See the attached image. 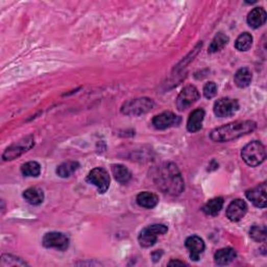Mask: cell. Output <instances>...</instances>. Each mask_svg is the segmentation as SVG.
<instances>
[{"mask_svg":"<svg viewBox=\"0 0 267 267\" xmlns=\"http://www.w3.org/2000/svg\"><path fill=\"white\" fill-rule=\"evenodd\" d=\"M155 184L164 192L173 196L180 195L185 189L181 171L174 163H164L155 174Z\"/></svg>","mask_w":267,"mask_h":267,"instance_id":"1","label":"cell"},{"mask_svg":"<svg viewBox=\"0 0 267 267\" xmlns=\"http://www.w3.org/2000/svg\"><path fill=\"white\" fill-rule=\"evenodd\" d=\"M256 127L257 123L253 120H239L213 129L210 134V138L214 142H229L253 132Z\"/></svg>","mask_w":267,"mask_h":267,"instance_id":"2","label":"cell"},{"mask_svg":"<svg viewBox=\"0 0 267 267\" xmlns=\"http://www.w3.org/2000/svg\"><path fill=\"white\" fill-rule=\"evenodd\" d=\"M241 158L249 166L257 167L266 159L265 147L261 142L253 141L242 148Z\"/></svg>","mask_w":267,"mask_h":267,"instance_id":"3","label":"cell"},{"mask_svg":"<svg viewBox=\"0 0 267 267\" xmlns=\"http://www.w3.org/2000/svg\"><path fill=\"white\" fill-rule=\"evenodd\" d=\"M154 102L148 97L129 99L121 106V113L126 116H140L148 113L153 108Z\"/></svg>","mask_w":267,"mask_h":267,"instance_id":"4","label":"cell"},{"mask_svg":"<svg viewBox=\"0 0 267 267\" xmlns=\"http://www.w3.org/2000/svg\"><path fill=\"white\" fill-rule=\"evenodd\" d=\"M168 232V228L162 224H154L144 228L138 237V241L142 248H151L158 240V237Z\"/></svg>","mask_w":267,"mask_h":267,"instance_id":"5","label":"cell"},{"mask_svg":"<svg viewBox=\"0 0 267 267\" xmlns=\"http://www.w3.org/2000/svg\"><path fill=\"white\" fill-rule=\"evenodd\" d=\"M34 145H35L34 136L29 135L24 138H22L18 142L12 144L11 146H9L3 153V159L4 161L15 160L16 158L20 157V155H22L24 152L29 151Z\"/></svg>","mask_w":267,"mask_h":267,"instance_id":"6","label":"cell"},{"mask_svg":"<svg viewBox=\"0 0 267 267\" xmlns=\"http://www.w3.org/2000/svg\"><path fill=\"white\" fill-rule=\"evenodd\" d=\"M42 243L46 249H56L65 252L69 248V238L63 233L49 232L44 235Z\"/></svg>","mask_w":267,"mask_h":267,"instance_id":"7","label":"cell"},{"mask_svg":"<svg viewBox=\"0 0 267 267\" xmlns=\"http://www.w3.org/2000/svg\"><path fill=\"white\" fill-rule=\"evenodd\" d=\"M239 110V102L237 99L230 97H224L218 99L214 103V114L219 118H225L233 116Z\"/></svg>","mask_w":267,"mask_h":267,"instance_id":"8","label":"cell"},{"mask_svg":"<svg viewBox=\"0 0 267 267\" xmlns=\"http://www.w3.org/2000/svg\"><path fill=\"white\" fill-rule=\"evenodd\" d=\"M87 182L93 184L97 187L98 192L103 194L110 187V175L109 172L101 167L92 169L87 176Z\"/></svg>","mask_w":267,"mask_h":267,"instance_id":"9","label":"cell"},{"mask_svg":"<svg viewBox=\"0 0 267 267\" xmlns=\"http://www.w3.org/2000/svg\"><path fill=\"white\" fill-rule=\"evenodd\" d=\"M200 97V94L196 87L187 86L176 98V106L180 111H185L194 104Z\"/></svg>","mask_w":267,"mask_h":267,"instance_id":"10","label":"cell"},{"mask_svg":"<svg viewBox=\"0 0 267 267\" xmlns=\"http://www.w3.org/2000/svg\"><path fill=\"white\" fill-rule=\"evenodd\" d=\"M181 123V117L172 112H163L152 119V125L157 129H166L172 126H177Z\"/></svg>","mask_w":267,"mask_h":267,"instance_id":"11","label":"cell"},{"mask_svg":"<svg viewBox=\"0 0 267 267\" xmlns=\"http://www.w3.org/2000/svg\"><path fill=\"white\" fill-rule=\"evenodd\" d=\"M246 196L257 208H265L267 204L266 198V183H262L252 189L247 190Z\"/></svg>","mask_w":267,"mask_h":267,"instance_id":"12","label":"cell"},{"mask_svg":"<svg viewBox=\"0 0 267 267\" xmlns=\"http://www.w3.org/2000/svg\"><path fill=\"white\" fill-rule=\"evenodd\" d=\"M248 212V205L243 199L237 198L229 205L227 209V217L233 222H237L246 216Z\"/></svg>","mask_w":267,"mask_h":267,"instance_id":"13","label":"cell"},{"mask_svg":"<svg viewBox=\"0 0 267 267\" xmlns=\"http://www.w3.org/2000/svg\"><path fill=\"white\" fill-rule=\"evenodd\" d=\"M185 246L189 252V256L191 260L198 261L200 255L205 251V242L198 236H190L186 239Z\"/></svg>","mask_w":267,"mask_h":267,"instance_id":"14","label":"cell"},{"mask_svg":"<svg viewBox=\"0 0 267 267\" xmlns=\"http://www.w3.org/2000/svg\"><path fill=\"white\" fill-rule=\"evenodd\" d=\"M205 118V111L203 109H196L190 114L187 121V129L190 132H196L203 127Z\"/></svg>","mask_w":267,"mask_h":267,"instance_id":"15","label":"cell"},{"mask_svg":"<svg viewBox=\"0 0 267 267\" xmlns=\"http://www.w3.org/2000/svg\"><path fill=\"white\" fill-rule=\"evenodd\" d=\"M267 14L263 8H255L248 15V24L253 29H259L266 22Z\"/></svg>","mask_w":267,"mask_h":267,"instance_id":"16","label":"cell"},{"mask_svg":"<svg viewBox=\"0 0 267 267\" xmlns=\"http://www.w3.org/2000/svg\"><path fill=\"white\" fill-rule=\"evenodd\" d=\"M137 204L145 209H153L159 204V196L152 192L143 191L137 195Z\"/></svg>","mask_w":267,"mask_h":267,"instance_id":"17","label":"cell"},{"mask_svg":"<svg viewBox=\"0 0 267 267\" xmlns=\"http://www.w3.org/2000/svg\"><path fill=\"white\" fill-rule=\"evenodd\" d=\"M237 257V253L232 248H225L218 250L214 255V260L217 265H228Z\"/></svg>","mask_w":267,"mask_h":267,"instance_id":"18","label":"cell"},{"mask_svg":"<svg viewBox=\"0 0 267 267\" xmlns=\"http://www.w3.org/2000/svg\"><path fill=\"white\" fill-rule=\"evenodd\" d=\"M23 197L29 204L33 206H39L44 200V192L38 187H31L23 192Z\"/></svg>","mask_w":267,"mask_h":267,"instance_id":"19","label":"cell"},{"mask_svg":"<svg viewBox=\"0 0 267 267\" xmlns=\"http://www.w3.org/2000/svg\"><path fill=\"white\" fill-rule=\"evenodd\" d=\"M253 78L252 71L247 68V67H243V68H240L237 70V72L234 75V82L237 87L239 88H247L251 85Z\"/></svg>","mask_w":267,"mask_h":267,"instance_id":"20","label":"cell"},{"mask_svg":"<svg viewBox=\"0 0 267 267\" xmlns=\"http://www.w3.org/2000/svg\"><path fill=\"white\" fill-rule=\"evenodd\" d=\"M224 203L225 200L222 197H215L210 199L202 210L208 216H217L224 207Z\"/></svg>","mask_w":267,"mask_h":267,"instance_id":"21","label":"cell"},{"mask_svg":"<svg viewBox=\"0 0 267 267\" xmlns=\"http://www.w3.org/2000/svg\"><path fill=\"white\" fill-rule=\"evenodd\" d=\"M112 173L115 177V180L120 184H126L131 179L130 171L121 164H114L112 165Z\"/></svg>","mask_w":267,"mask_h":267,"instance_id":"22","label":"cell"},{"mask_svg":"<svg viewBox=\"0 0 267 267\" xmlns=\"http://www.w3.org/2000/svg\"><path fill=\"white\" fill-rule=\"evenodd\" d=\"M229 37L224 34V33H218L212 40L210 46H209V52L210 54H215L220 51L221 49H224L229 43Z\"/></svg>","mask_w":267,"mask_h":267,"instance_id":"23","label":"cell"},{"mask_svg":"<svg viewBox=\"0 0 267 267\" xmlns=\"http://www.w3.org/2000/svg\"><path fill=\"white\" fill-rule=\"evenodd\" d=\"M79 168V163L75 161H68L62 163L57 168V174L60 177H69Z\"/></svg>","mask_w":267,"mask_h":267,"instance_id":"24","label":"cell"},{"mask_svg":"<svg viewBox=\"0 0 267 267\" xmlns=\"http://www.w3.org/2000/svg\"><path fill=\"white\" fill-rule=\"evenodd\" d=\"M253 44V37L249 33L241 34L235 42V47L239 51H248Z\"/></svg>","mask_w":267,"mask_h":267,"instance_id":"25","label":"cell"},{"mask_svg":"<svg viewBox=\"0 0 267 267\" xmlns=\"http://www.w3.org/2000/svg\"><path fill=\"white\" fill-rule=\"evenodd\" d=\"M21 172L24 176L37 177L41 173V165L36 161L26 162L21 166Z\"/></svg>","mask_w":267,"mask_h":267,"instance_id":"26","label":"cell"},{"mask_svg":"<svg viewBox=\"0 0 267 267\" xmlns=\"http://www.w3.org/2000/svg\"><path fill=\"white\" fill-rule=\"evenodd\" d=\"M2 267H8V266H26L28 263L25 261L22 260L19 257L13 256V255H8L4 254L2 256V262H0Z\"/></svg>","mask_w":267,"mask_h":267,"instance_id":"27","label":"cell"},{"mask_svg":"<svg viewBox=\"0 0 267 267\" xmlns=\"http://www.w3.org/2000/svg\"><path fill=\"white\" fill-rule=\"evenodd\" d=\"M250 236L256 242H265L267 231L265 226H253L250 230Z\"/></svg>","mask_w":267,"mask_h":267,"instance_id":"28","label":"cell"},{"mask_svg":"<svg viewBox=\"0 0 267 267\" xmlns=\"http://www.w3.org/2000/svg\"><path fill=\"white\" fill-rule=\"evenodd\" d=\"M217 94V85L214 82H208L204 86V95L206 98L211 99Z\"/></svg>","mask_w":267,"mask_h":267,"instance_id":"29","label":"cell"},{"mask_svg":"<svg viewBox=\"0 0 267 267\" xmlns=\"http://www.w3.org/2000/svg\"><path fill=\"white\" fill-rule=\"evenodd\" d=\"M169 266H172V265H187L185 262L183 261H177V260H171L169 263H168Z\"/></svg>","mask_w":267,"mask_h":267,"instance_id":"30","label":"cell"}]
</instances>
